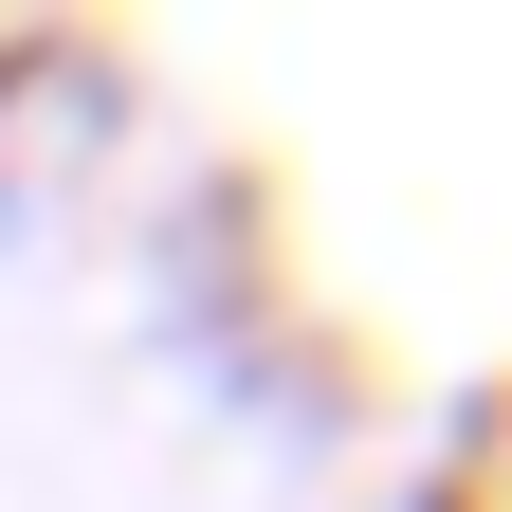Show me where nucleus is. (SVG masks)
Instances as JSON below:
<instances>
[{
    "mask_svg": "<svg viewBox=\"0 0 512 512\" xmlns=\"http://www.w3.org/2000/svg\"><path fill=\"white\" fill-rule=\"evenodd\" d=\"M366 512H494V476H476V421H439V458H403Z\"/></svg>",
    "mask_w": 512,
    "mask_h": 512,
    "instance_id": "nucleus-1",
    "label": "nucleus"
}]
</instances>
